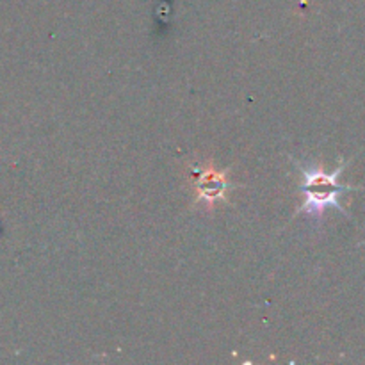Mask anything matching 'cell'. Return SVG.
<instances>
[{
	"instance_id": "2",
	"label": "cell",
	"mask_w": 365,
	"mask_h": 365,
	"mask_svg": "<svg viewBox=\"0 0 365 365\" xmlns=\"http://www.w3.org/2000/svg\"><path fill=\"white\" fill-rule=\"evenodd\" d=\"M227 187L228 184L223 178V175L216 173L212 170L202 171L198 178H196V195H198V200H205L209 203H212L217 198H223Z\"/></svg>"
},
{
	"instance_id": "1",
	"label": "cell",
	"mask_w": 365,
	"mask_h": 365,
	"mask_svg": "<svg viewBox=\"0 0 365 365\" xmlns=\"http://www.w3.org/2000/svg\"><path fill=\"white\" fill-rule=\"evenodd\" d=\"M294 164L298 166V170L303 175V184L299 187V191L303 192V205L298 210V214H309L312 217H321L324 210L328 207H334V209L341 210L342 214H346V210L342 209V205L339 203V196L346 191H353L351 185H342L339 184V177L344 171L346 164H341L339 170H335L334 173H324L323 170L316 166H310V164H303L299 160H294Z\"/></svg>"
}]
</instances>
